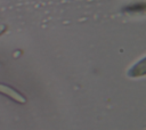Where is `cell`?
I'll use <instances>...</instances> for the list:
<instances>
[{
    "label": "cell",
    "mask_w": 146,
    "mask_h": 130,
    "mask_svg": "<svg viewBox=\"0 0 146 130\" xmlns=\"http://www.w3.org/2000/svg\"><path fill=\"white\" fill-rule=\"evenodd\" d=\"M0 94L6 96V97H9L10 99H13L14 101H16L18 104H25L26 103V98L21 92H18L14 88L6 86L3 83H0Z\"/></svg>",
    "instance_id": "6da1fadb"
},
{
    "label": "cell",
    "mask_w": 146,
    "mask_h": 130,
    "mask_svg": "<svg viewBox=\"0 0 146 130\" xmlns=\"http://www.w3.org/2000/svg\"><path fill=\"white\" fill-rule=\"evenodd\" d=\"M7 30V26L6 25H3V24H1L0 25V35L2 34V33H5V31Z\"/></svg>",
    "instance_id": "7a4b0ae2"
}]
</instances>
